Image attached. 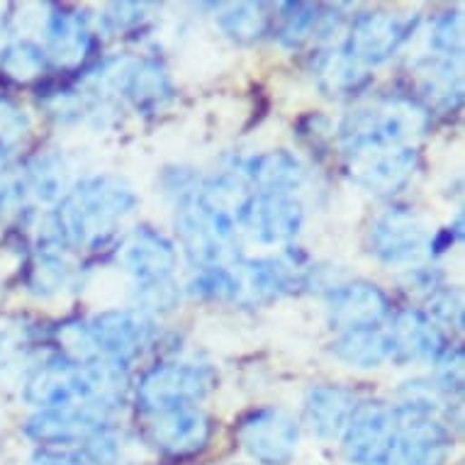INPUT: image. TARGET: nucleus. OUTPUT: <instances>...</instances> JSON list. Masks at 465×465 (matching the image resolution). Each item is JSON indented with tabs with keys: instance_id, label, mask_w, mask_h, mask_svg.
<instances>
[{
	"instance_id": "obj_1",
	"label": "nucleus",
	"mask_w": 465,
	"mask_h": 465,
	"mask_svg": "<svg viewBox=\"0 0 465 465\" xmlns=\"http://www.w3.org/2000/svg\"><path fill=\"white\" fill-rule=\"evenodd\" d=\"M137 193L120 176H88L66 191L49 214L46 246L100 249L137 207Z\"/></svg>"
},
{
	"instance_id": "obj_2",
	"label": "nucleus",
	"mask_w": 465,
	"mask_h": 465,
	"mask_svg": "<svg viewBox=\"0 0 465 465\" xmlns=\"http://www.w3.org/2000/svg\"><path fill=\"white\" fill-rule=\"evenodd\" d=\"M431 114L414 98H385L378 105L359 107L339 124V146L349 159L404 146L412 137L424 134Z\"/></svg>"
},
{
	"instance_id": "obj_3",
	"label": "nucleus",
	"mask_w": 465,
	"mask_h": 465,
	"mask_svg": "<svg viewBox=\"0 0 465 465\" xmlns=\"http://www.w3.org/2000/svg\"><path fill=\"white\" fill-rule=\"evenodd\" d=\"M217 375L205 363H188V361H166L149 368L137 390L134 402L142 414H161L178 407H195L200 400L210 395Z\"/></svg>"
},
{
	"instance_id": "obj_4",
	"label": "nucleus",
	"mask_w": 465,
	"mask_h": 465,
	"mask_svg": "<svg viewBox=\"0 0 465 465\" xmlns=\"http://www.w3.org/2000/svg\"><path fill=\"white\" fill-rule=\"evenodd\" d=\"M395 436L382 465H443L453 449L450 427L436 414L395 407Z\"/></svg>"
},
{
	"instance_id": "obj_5",
	"label": "nucleus",
	"mask_w": 465,
	"mask_h": 465,
	"mask_svg": "<svg viewBox=\"0 0 465 465\" xmlns=\"http://www.w3.org/2000/svg\"><path fill=\"white\" fill-rule=\"evenodd\" d=\"M414 27L417 17L397 15L388 10H368L353 17L341 49L361 66H378L402 49L404 42L412 37Z\"/></svg>"
},
{
	"instance_id": "obj_6",
	"label": "nucleus",
	"mask_w": 465,
	"mask_h": 465,
	"mask_svg": "<svg viewBox=\"0 0 465 465\" xmlns=\"http://www.w3.org/2000/svg\"><path fill=\"white\" fill-rule=\"evenodd\" d=\"M305 222V207L295 195L281 193H256L242 203L237 213V227H242L263 246L288 244L298 237Z\"/></svg>"
},
{
	"instance_id": "obj_7",
	"label": "nucleus",
	"mask_w": 465,
	"mask_h": 465,
	"mask_svg": "<svg viewBox=\"0 0 465 465\" xmlns=\"http://www.w3.org/2000/svg\"><path fill=\"white\" fill-rule=\"evenodd\" d=\"M85 324L100 359H110L123 366H130L132 361L139 359L156 336L153 320L149 314L139 312L137 307L105 310Z\"/></svg>"
},
{
	"instance_id": "obj_8",
	"label": "nucleus",
	"mask_w": 465,
	"mask_h": 465,
	"mask_svg": "<svg viewBox=\"0 0 465 465\" xmlns=\"http://www.w3.org/2000/svg\"><path fill=\"white\" fill-rule=\"evenodd\" d=\"M242 449L259 465H288L300 443V424L278 407H259L239 421Z\"/></svg>"
},
{
	"instance_id": "obj_9",
	"label": "nucleus",
	"mask_w": 465,
	"mask_h": 465,
	"mask_svg": "<svg viewBox=\"0 0 465 465\" xmlns=\"http://www.w3.org/2000/svg\"><path fill=\"white\" fill-rule=\"evenodd\" d=\"M429 234L410 207L385 210L368 229V252L385 266H410L429 249Z\"/></svg>"
},
{
	"instance_id": "obj_10",
	"label": "nucleus",
	"mask_w": 465,
	"mask_h": 465,
	"mask_svg": "<svg viewBox=\"0 0 465 465\" xmlns=\"http://www.w3.org/2000/svg\"><path fill=\"white\" fill-rule=\"evenodd\" d=\"M214 434L210 414L195 407H178L149 417L144 427L146 443L166 458H193L210 446Z\"/></svg>"
},
{
	"instance_id": "obj_11",
	"label": "nucleus",
	"mask_w": 465,
	"mask_h": 465,
	"mask_svg": "<svg viewBox=\"0 0 465 465\" xmlns=\"http://www.w3.org/2000/svg\"><path fill=\"white\" fill-rule=\"evenodd\" d=\"M395 436V410L381 400H363L343 429V453L356 465H382Z\"/></svg>"
},
{
	"instance_id": "obj_12",
	"label": "nucleus",
	"mask_w": 465,
	"mask_h": 465,
	"mask_svg": "<svg viewBox=\"0 0 465 465\" xmlns=\"http://www.w3.org/2000/svg\"><path fill=\"white\" fill-rule=\"evenodd\" d=\"M107 417L91 407H59V410H39L25 424V434L32 441L42 443V449H71L84 446L93 436L103 434Z\"/></svg>"
},
{
	"instance_id": "obj_13",
	"label": "nucleus",
	"mask_w": 465,
	"mask_h": 465,
	"mask_svg": "<svg viewBox=\"0 0 465 465\" xmlns=\"http://www.w3.org/2000/svg\"><path fill=\"white\" fill-rule=\"evenodd\" d=\"M420 152L417 146L404 144L395 149H382L351 161L353 183L375 198H392L410 185L414 173L420 171Z\"/></svg>"
},
{
	"instance_id": "obj_14",
	"label": "nucleus",
	"mask_w": 465,
	"mask_h": 465,
	"mask_svg": "<svg viewBox=\"0 0 465 465\" xmlns=\"http://www.w3.org/2000/svg\"><path fill=\"white\" fill-rule=\"evenodd\" d=\"M329 324L334 331L381 327L390 317V298L371 281H346L327 295Z\"/></svg>"
},
{
	"instance_id": "obj_15",
	"label": "nucleus",
	"mask_w": 465,
	"mask_h": 465,
	"mask_svg": "<svg viewBox=\"0 0 465 465\" xmlns=\"http://www.w3.org/2000/svg\"><path fill=\"white\" fill-rule=\"evenodd\" d=\"M385 334L390 341V359L395 363H414V361L434 363L446 349L443 329L420 307L397 310Z\"/></svg>"
},
{
	"instance_id": "obj_16",
	"label": "nucleus",
	"mask_w": 465,
	"mask_h": 465,
	"mask_svg": "<svg viewBox=\"0 0 465 465\" xmlns=\"http://www.w3.org/2000/svg\"><path fill=\"white\" fill-rule=\"evenodd\" d=\"M25 400L37 410L85 407V375L81 363L54 356L30 375Z\"/></svg>"
},
{
	"instance_id": "obj_17",
	"label": "nucleus",
	"mask_w": 465,
	"mask_h": 465,
	"mask_svg": "<svg viewBox=\"0 0 465 465\" xmlns=\"http://www.w3.org/2000/svg\"><path fill=\"white\" fill-rule=\"evenodd\" d=\"M120 261L124 271L137 278V282H152L173 278L178 253L173 242L161 234L159 229L139 224L120 246Z\"/></svg>"
},
{
	"instance_id": "obj_18",
	"label": "nucleus",
	"mask_w": 465,
	"mask_h": 465,
	"mask_svg": "<svg viewBox=\"0 0 465 465\" xmlns=\"http://www.w3.org/2000/svg\"><path fill=\"white\" fill-rule=\"evenodd\" d=\"M46 59L62 71H76L91 56L93 32L88 15L81 10L54 5L46 15Z\"/></svg>"
},
{
	"instance_id": "obj_19",
	"label": "nucleus",
	"mask_w": 465,
	"mask_h": 465,
	"mask_svg": "<svg viewBox=\"0 0 465 465\" xmlns=\"http://www.w3.org/2000/svg\"><path fill=\"white\" fill-rule=\"evenodd\" d=\"M176 232L185 256L195 268L220 266L222 261L229 256L232 246H227L217 237L213 222L207 220L205 210H203L198 198L188 200V203L176 207Z\"/></svg>"
},
{
	"instance_id": "obj_20",
	"label": "nucleus",
	"mask_w": 465,
	"mask_h": 465,
	"mask_svg": "<svg viewBox=\"0 0 465 465\" xmlns=\"http://www.w3.org/2000/svg\"><path fill=\"white\" fill-rule=\"evenodd\" d=\"M359 395L343 385H314L305 395V421L317 439H339L359 407Z\"/></svg>"
},
{
	"instance_id": "obj_21",
	"label": "nucleus",
	"mask_w": 465,
	"mask_h": 465,
	"mask_svg": "<svg viewBox=\"0 0 465 465\" xmlns=\"http://www.w3.org/2000/svg\"><path fill=\"white\" fill-rule=\"evenodd\" d=\"M242 173L246 176L252 191L256 193H281L295 195L307 181V166L288 149L256 153L244 161Z\"/></svg>"
},
{
	"instance_id": "obj_22",
	"label": "nucleus",
	"mask_w": 465,
	"mask_h": 465,
	"mask_svg": "<svg viewBox=\"0 0 465 465\" xmlns=\"http://www.w3.org/2000/svg\"><path fill=\"white\" fill-rule=\"evenodd\" d=\"M123 93L139 113H159L176 98V85L159 59H139L123 71Z\"/></svg>"
},
{
	"instance_id": "obj_23",
	"label": "nucleus",
	"mask_w": 465,
	"mask_h": 465,
	"mask_svg": "<svg viewBox=\"0 0 465 465\" xmlns=\"http://www.w3.org/2000/svg\"><path fill=\"white\" fill-rule=\"evenodd\" d=\"M307 268L290 252L285 259H252L244 263L246 285L256 300H278L305 290Z\"/></svg>"
},
{
	"instance_id": "obj_24",
	"label": "nucleus",
	"mask_w": 465,
	"mask_h": 465,
	"mask_svg": "<svg viewBox=\"0 0 465 465\" xmlns=\"http://www.w3.org/2000/svg\"><path fill=\"white\" fill-rule=\"evenodd\" d=\"M312 76L317 78V85L324 91V95H331V98H349V95L366 91L371 84V74L366 66L346 56L343 49L317 54L312 62Z\"/></svg>"
},
{
	"instance_id": "obj_25",
	"label": "nucleus",
	"mask_w": 465,
	"mask_h": 465,
	"mask_svg": "<svg viewBox=\"0 0 465 465\" xmlns=\"http://www.w3.org/2000/svg\"><path fill=\"white\" fill-rule=\"evenodd\" d=\"M331 353L353 368H378L390 361V341L385 329L368 327L341 331L331 343Z\"/></svg>"
},
{
	"instance_id": "obj_26",
	"label": "nucleus",
	"mask_w": 465,
	"mask_h": 465,
	"mask_svg": "<svg viewBox=\"0 0 465 465\" xmlns=\"http://www.w3.org/2000/svg\"><path fill=\"white\" fill-rule=\"evenodd\" d=\"M271 8L266 3H232L217 15L220 30L237 45H253L273 30Z\"/></svg>"
},
{
	"instance_id": "obj_27",
	"label": "nucleus",
	"mask_w": 465,
	"mask_h": 465,
	"mask_svg": "<svg viewBox=\"0 0 465 465\" xmlns=\"http://www.w3.org/2000/svg\"><path fill=\"white\" fill-rule=\"evenodd\" d=\"M117 458V443H114L110 429L103 434L93 436L91 441L76 449H39L30 458V465H113Z\"/></svg>"
},
{
	"instance_id": "obj_28",
	"label": "nucleus",
	"mask_w": 465,
	"mask_h": 465,
	"mask_svg": "<svg viewBox=\"0 0 465 465\" xmlns=\"http://www.w3.org/2000/svg\"><path fill=\"white\" fill-rule=\"evenodd\" d=\"M71 281H74V271L54 246L39 249L27 266V288L39 298L59 295L62 290L69 288Z\"/></svg>"
},
{
	"instance_id": "obj_29",
	"label": "nucleus",
	"mask_w": 465,
	"mask_h": 465,
	"mask_svg": "<svg viewBox=\"0 0 465 465\" xmlns=\"http://www.w3.org/2000/svg\"><path fill=\"white\" fill-rule=\"evenodd\" d=\"M46 52L30 39H17L0 52V71L13 84H35L46 74Z\"/></svg>"
},
{
	"instance_id": "obj_30",
	"label": "nucleus",
	"mask_w": 465,
	"mask_h": 465,
	"mask_svg": "<svg viewBox=\"0 0 465 465\" xmlns=\"http://www.w3.org/2000/svg\"><path fill=\"white\" fill-rule=\"evenodd\" d=\"M25 188L42 203H59L66 195V173L59 153H39L25 168Z\"/></svg>"
},
{
	"instance_id": "obj_31",
	"label": "nucleus",
	"mask_w": 465,
	"mask_h": 465,
	"mask_svg": "<svg viewBox=\"0 0 465 465\" xmlns=\"http://www.w3.org/2000/svg\"><path fill=\"white\" fill-rule=\"evenodd\" d=\"M322 17V5L312 3H282L278 8L275 23V39L288 49H298L307 39L317 35V25Z\"/></svg>"
},
{
	"instance_id": "obj_32",
	"label": "nucleus",
	"mask_w": 465,
	"mask_h": 465,
	"mask_svg": "<svg viewBox=\"0 0 465 465\" xmlns=\"http://www.w3.org/2000/svg\"><path fill=\"white\" fill-rule=\"evenodd\" d=\"M188 292L205 302H232L239 298L242 282L232 268L220 263V266L198 268V273L188 282Z\"/></svg>"
},
{
	"instance_id": "obj_33",
	"label": "nucleus",
	"mask_w": 465,
	"mask_h": 465,
	"mask_svg": "<svg viewBox=\"0 0 465 465\" xmlns=\"http://www.w3.org/2000/svg\"><path fill=\"white\" fill-rule=\"evenodd\" d=\"M429 46L436 52V59H446V62H453V59H460L463 56V13L460 10H453V13H443L439 20L431 27V35H429Z\"/></svg>"
},
{
	"instance_id": "obj_34",
	"label": "nucleus",
	"mask_w": 465,
	"mask_h": 465,
	"mask_svg": "<svg viewBox=\"0 0 465 465\" xmlns=\"http://www.w3.org/2000/svg\"><path fill=\"white\" fill-rule=\"evenodd\" d=\"M134 298H137L139 312L166 314L171 312V310H176L178 302H181V290H178V285L173 282V278H166V281L137 282Z\"/></svg>"
},
{
	"instance_id": "obj_35",
	"label": "nucleus",
	"mask_w": 465,
	"mask_h": 465,
	"mask_svg": "<svg viewBox=\"0 0 465 465\" xmlns=\"http://www.w3.org/2000/svg\"><path fill=\"white\" fill-rule=\"evenodd\" d=\"M427 302L429 310H424V312L439 327L446 324V327H456L458 331L463 329V295H460V290L453 288V285H443V288L436 290Z\"/></svg>"
},
{
	"instance_id": "obj_36",
	"label": "nucleus",
	"mask_w": 465,
	"mask_h": 465,
	"mask_svg": "<svg viewBox=\"0 0 465 465\" xmlns=\"http://www.w3.org/2000/svg\"><path fill=\"white\" fill-rule=\"evenodd\" d=\"M436 363L434 385L446 397L460 395L463 392V349L460 346H446Z\"/></svg>"
},
{
	"instance_id": "obj_37",
	"label": "nucleus",
	"mask_w": 465,
	"mask_h": 465,
	"mask_svg": "<svg viewBox=\"0 0 465 465\" xmlns=\"http://www.w3.org/2000/svg\"><path fill=\"white\" fill-rule=\"evenodd\" d=\"M200 176L193 171V168H166L161 173V188H163V195L173 200V205H183L188 200L198 198L200 193Z\"/></svg>"
},
{
	"instance_id": "obj_38",
	"label": "nucleus",
	"mask_w": 465,
	"mask_h": 465,
	"mask_svg": "<svg viewBox=\"0 0 465 465\" xmlns=\"http://www.w3.org/2000/svg\"><path fill=\"white\" fill-rule=\"evenodd\" d=\"M149 5L146 3H113L103 15V27L113 35L139 30L149 20Z\"/></svg>"
},
{
	"instance_id": "obj_39",
	"label": "nucleus",
	"mask_w": 465,
	"mask_h": 465,
	"mask_svg": "<svg viewBox=\"0 0 465 465\" xmlns=\"http://www.w3.org/2000/svg\"><path fill=\"white\" fill-rule=\"evenodd\" d=\"M30 130V120L13 100H0V149L15 146Z\"/></svg>"
},
{
	"instance_id": "obj_40",
	"label": "nucleus",
	"mask_w": 465,
	"mask_h": 465,
	"mask_svg": "<svg viewBox=\"0 0 465 465\" xmlns=\"http://www.w3.org/2000/svg\"><path fill=\"white\" fill-rule=\"evenodd\" d=\"M404 288L410 292H417L424 300H429L434 295L436 290L443 288V275L436 271V268H421L414 266L407 271V275L402 278Z\"/></svg>"
},
{
	"instance_id": "obj_41",
	"label": "nucleus",
	"mask_w": 465,
	"mask_h": 465,
	"mask_svg": "<svg viewBox=\"0 0 465 465\" xmlns=\"http://www.w3.org/2000/svg\"><path fill=\"white\" fill-rule=\"evenodd\" d=\"M443 237H446V244H453V232H443ZM429 249H436V253L441 252V242H429Z\"/></svg>"
},
{
	"instance_id": "obj_42",
	"label": "nucleus",
	"mask_w": 465,
	"mask_h": 465,
	"mask_svg": "<svg viewBox=\"0 0 465 465\" xmlns=\"http://www.w3.org/2000/svg\"><path fill=\"white\" fill-rule=\"evenodd\" d=\"M0 353H3V336H0Z\"/></svg>"
}]
</instances>
